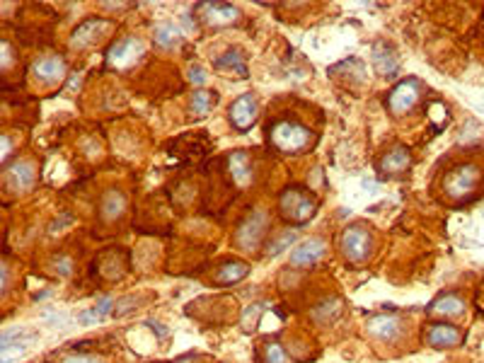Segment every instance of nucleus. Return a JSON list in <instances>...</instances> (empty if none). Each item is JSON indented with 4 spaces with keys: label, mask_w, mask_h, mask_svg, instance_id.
Instances as JSON below:
<instances>
[{
    "label": "nucleus",
    "mask_w": 484,
    "mask_h": 363,
    "mask_svg": "<svg viewBox=\"0 0 484 363\" xmlns=\"http://www.w3.org/2000/svg\"><path fill=\"white\" fill-rule=\"evenodd\" d=\"M279 214L289 223L303 226V223L313 221V216L318 214V201L306 189H301V186H289V189L281 191Z\"/></svg>",
    "instance_id": "obj_1"
},
{
    "label": "nucleus",
    "mask_w": 484,
    "mask_h": 363,
    "mask_svg": "<svg viewBox=\"0 0 484 363\" xmlns=\"http://www.w3.org/2000/svg\"><path fill=\"white\" fill-rule=\"evenodd\" d=\"M269 141L281 153H301L313 145V133L294 121H279L269 131Z\"/></svg>",
    "instance_id": "obj_2"
},
{
    "label": "nucleus",
    "mask_w": 484,
    "mask_h": 363,
    "mask_svg": "<svg viewBox=\"0 0 484 363\" xmlns=\"http://www.w3.org/2000/svg\"><path fill=\"white\" fill-rule=\"evenodd\" d=\"M339 250L351 264H363L373 250V235L366 226L354 223V226L344 228L342 238H339Z\"/></svg>",
    "instance_id": "obj_3"
},
{
    "label": "nucleus",
    "mask_w": 484,
    "mask_h": 363,
    "mask_svg": "<svg viewBox=\"0 0 484 363\" xmlns=\"http://www.w3.org/2000/svg\"><path fill=\"white\" fill-rule=\"evenodd\" d=\"M477 182H480V167L465 162V165H456L443 177V191L451 199H465L472 194Z\"/></svg>",
    "instance_id": "obj_4"
},
{
    "label": "nucleus",
    "mask_w": 484,
    "mask_h": 363,
    "mask_svg": "<svg viewBox=\"0 0 484 363\" xmlns=\"http://www.w3.org/2000/svg\"><path fill=\"white\" fill-rule=\"evenodd\" d=\"M146 53V44L139 36H124V39L114 41L107 48V60H109L114 68H131V65L139 63V58Z\"/></svg>",
    "instance_id": "obj_5"
},
{
    "label": "nucleus",
    "mask_w": 484,
    "mask_h": 363,
    "mask_svg": "<svg viewBox=\"0 0 484 363\" xmlns=\"http://www.w3.org/2000/svg\"><path fill=\"white\" fill-rule=\"evenodd\" d=\"M419 93H421V83L416 80V78H407V80L397 83L395 88L390 90V95H387V109H390L395 117H402V114H407L409 109L416 105Z\"/></svg>",
    "instance_id": "obj_6"
},
{
    "label": "nucleus",
    "mask_w": 484,
    "mask_h": 363,
    "mask_svg": "<svg viewBox=\"0 0 484 363\" xmlns=\"http://www.w3.org/2000/svg\"><path fill=\"white\" fill-rule=\"evenodd\" d=\"M267 223H269L267 211H252V214L240 223V228H237V233H235L237 245H240L244 252H254L262 242Z\"/></svg>",
    "instance_id": "obj_7"
},
{
    "label": "nucleus",
    "mask_w": 484,
    "mask_h": 363,
    "mask_svg": "<svg viewBox=\"0 0 484 363\" xmlns=\"http://www.w3.org/2000/svg\"><path fill=\"white\" fill-rule=\"evenodd\" d=\"M112 32V24L109 20H102V17H90V20L80 22L70 34V46L73 48H85L92 46L97 41L104 39V34Z\"/></svg>",
    "instance_id": "obj_8"
},
{
    "label": "nucleus",
    "mask_w": 484,
    "mask_h": 363,
    "mask_svg": "<svg viewBox=\"0 0 484 363\" xmlns=\"http://www.w3.org/2000/svg\"><path fill=\"white\" fill-rule=\"evenodd\" d=\"M228 119H230V124L235 126L237 131H249V129H252L254 119H257V97L252 93H244V95L237 97V100L230 105Z\"/></svg>",
    "instance_id": "obj_9"
},
{
    "label": "nucleus",
    "mask_w": 484,
    "mask_h": 363,
    "mask_svg": "<svg viewBox=\"0 0 484 363\" xmlns=\"http://www.w3.org/2000/svg\"><path fill=\"white\" fill-rule=\"evenodd\" d=\"M32 75L41 83H58L65 75V63L58 53H49L41 56L32 63Z\"/></svg>",
    "instance_id": "obj_10"
},
{
    "label": "nucleus",
    "mask_w": 484,
    "mask_h": 363,
    "mask_svg": "<svg viewBox=\"0 0 484 363\" xmlns=\"http://www.w3.org/2000/svg\"><path fill=\"white\" fill-rule=\"evenodd\" d=\"M368 332L373 335L375 339H380V342H392L399 330H402V320L397 317V315H387V312H378L373 315V317H368Z\"/></svg>",
    "instance_id": "obj_11"
},
{
    "label": "nucleus",
    "mask_w": 484,
    "mask_h": 363,
    "mask_svg": "<svg viewBox=\"0 0 484 363\" xmlns=\"http://www.w3.org/2000/svg\"><path fill=\"white\" fill-rule=\"evenodd\" d=\"M373 63H375V70H378L382 78H395L399 70V56L387 41L373 44Z\"/></svg>",
    "instance_id": "obj_12"
},
{
    "label": "nucleus",
    "mask_w": 484,
    "mask_h": 363,
    "mask_svg": "<svg viewBox=\"0 0 484 363\" xmlns=\"http://www.w3.org/2000/svg\"><path fill=\"white\" fill-rule=\"evenodd\" d=\"M196 12L201 15V20L208 24H230L240 17V10L235 5L228 3H201Z\"/></svg>",
    "instance_id": "obj_13"
},
{
    "label": "nucleus",
    "mask_w": 484,
    "mask_h": 363,
    "mask_svg": "<svg viewBox=\"0 0 484 363\" xmlns=\"http://www.w3.org/2000/svg\"><path fill=\"white\" fill-rule=\"evenodd\" d=\"M412 162V153L404 145H395L392 150H387L385 155L378 160V172L385 174V177H392V174H399L409 167Z\"/></svg>",
    "instance_id": "obj_14"
},
{
    "label": "nucleus",
    "mask_w": 484,
    "mask_h": 363,
    "mask_svg": "<svg viewBox=\"0 0 484 363\" xmlns=\"http://www.w3.org/2000/svg\"><path fill=\"white\" fill-rule=\"evenodd\" d=\"M426 342L434 349H451L463 342V332L453 325H431L426 327Z\"/></svg>",
    "instance_id": "obj_15"
},
{
    "label": "nucleus",
    "mask_w": 484,
    "mask_h": 363,
    "mask_svg": "<svg viewBox=\"0 0 484 363\" xmlns=\"http://www.w3.org/2000/svg\"><path fill=\"white\" fill-rule=\"evenodd\" d=\"M325 242L322 240H306L301 242V245L294 247V252H291V264L294 266H310L315 262H320L322 257H325Z\"/></svg>",
    "instance_id": "obj_16"
},
{
    "label": "nucleus",
    "mask_w": 484,
    "mask_h": 363,
    "mask_svg": "<svg viewBox=\"0 0 484 363\" xmlns=\"http://www.w3.org/2000/svg\"><path fill=\"white\" fill-rule=\"evenodd\" d=\"M426 312L434 317H456V315L465 312V300L456 293H441L439 298L429 302Z\"/></svg>",
    "instance_id": "obj_17"
},
{
    "label": "nucleus",
    "mask_w": 484,
    "mask_h": 363,
    "mask_svg": "<svg viewBox=\"0 0 484 363\" xmlns=\"http://www.w3.org/2000/svg\"><path fill=\"white\" fill-rule=\"evenodd\" d=\"M34 177H37V169H34V162H29V160H17L8 169V179L17 191L32 189Z\"/></svg>",
    "instance_id": "obj_18"
},
{
    "label": "nucleus",
    "mask_w": 484,
    "mask_h": 363,
    "mask_svg": "<svg viewBox=\"0 0 484 363\" xmlns=\"http://www.w3.org/2000/svg\"><path fill=\"white\" fill-rule=\"evenodd\" d=\"M216 68L228 73V75H247V65H244V53L240 48H228L216 58Z\"/></svg>",
    "instance_id": "obj_19"
},
{
    "label": "nucleus",
    "mask_w": 484,
    "mask_h": 363,
    "mask_svg": "<svg viewBox=\"0 0 484 363\" xmlns=\"http://www.w3.org/2000/svg\"><path fill=\"white\" fill-rule=\"evenodd\" d=\"M124 209H127V194H122L119 189L104 191L102 201H100V214L104 221H117L124 214Z\"/></svg>",
    "instance_id": "obj_20"
},
{
    "label": "nucleus",
    "mask_w": 484,
    "mask_h": 363,
    "mask_svg": "<svg viewBox=\"0 0 484 363\" xmlns=\"http://www.w3.org/2000/svg\"><path fill=\"white\" fill-rule=\"evenodd\" d=\"M247 274H249L247 262H225L216 271V283H220V286H232V283L242 281Z\"/></svg>",
    "instance_id": "obj_21"
},
{
    "label": "nucleus",
    "mask_w": 484,
    "mask_h": 363,
    "mask_svg": "<svg viewBox=\"0 0 484 363\" xmlns=\"http://www.w3.org/2000/svg\"><path fill=\"white\" fill-rule=\"evenodd\" d=\"M228 172L232 174V179L237 184H249L252 179V165H249V157L244 153H230L228 157Z\"/></svg>",
    "instance_id": "obj_22"
},
{
    "label": "nucleus",
    "mask_w": 484,
    "mask_h": 363,
    "mask_svg": "<svg viewBox=\"0 0 484 363\" xmlns=\"http://www.w3.org/2000/svg\"><path fill=\"white\" fill-rule=\"evenodd\" d=\"M267 305L264 302H252V305H247L240 315V325H242V332L244 335H254L257 327L262 322V315H264Z\"/></svg>",
    "instance_id": "obj_23"
},
{
    "label": "nucleus",
    "mask_w": 484,
    "mask_h": 363,
    "mask_svg": "<svg viewBox=\"0 0 484 363\" xmlns=\"http://www.w3.org/2000/svg\"><path fill=\"white\" fill-rule=\"evenodd\" d=\"M339 310H342V300L339 298H327L325 302H320V305L313 307V320L320 325L325 322H332L334 317H339Z\"/></svg>",
    "instance_id": "obj_24"
},
{
    "label": "nucleus",
    "mask_w": 484,
    "mask_h": 363,
    "mask_svg": "<svg viewBox=\"0 0 484 363\" xmlns=\"http://www.w3.org/2000/svg\"><path fill=\"white\" fill-rule=\"evenodd\" d=\"M107 312H112V298L102 295L92 310L80 312L77 315V320H80V325H95V322H102V320L107 317Z\"/></svg>",
    "instance_id": "obj_25"
},
{
    "label": "nucleus",
    "mask_w": 484,
    "mask_h": 363,
    "mask_svg": "<svg viewBox=\"0 0 484 363\" xmlns=\"http://www.w3.org/2000/svg\"><path fill=\"white\" fill-rule=\"evenodd\" d=\"M216 105V95L208 93V90H199V93L191 95L189 102V112L196 114V117H204V114L211 112V107Z\"/></svg>",
    "instance_id": "obj_26"
},
{
    "label": "nucleus",
    "mask_w": 484,
    "mask_h": 363,
    "mask_svg": "<svg viewBox=\"0 0 484 363\" xmlns=\"http://www.w3.org/2000/svg\"><path fill=\"white\" fill-rule=\"evenodd\" d=\"M179 41H182V32H179V27H175V24H160V27L155 29V44L158 46L172 48L177 46Z\"/></svg>",
    "instance_id": "obj_27"
},
{
    "label": "nucleus",
    "mask_w": 484,
    "mask_h": 363,
    "mask_svg": "<svg viewBox=\"0 0 484 363\" xmlns=\"http://www.w3.org/2000/svg\"><path fill=\"white\" fill-rule=\"evenodd\" d=\"M296 238H298V233H296V230H286V233H281L279 238H274L271 242H269L267 254H269V257H276V254L284 252L289 245H294Z\"/></svg>",
    "instance_id": "obj_28"
},
{
    "label": "nucleus",
    "mask_w": 484,
    "mask_h": 363,
    "mask_svg": "<svg viewBox=\"0 0 484 363\" xmlns=\"http://www.w3.org/2000/svg\"><path fill=\"white\" fill-rule=\"evenodd\" d=\"M289 356H286V349L281 347L279 342H269L264 347V363H286Z\"/></svg>",
    "instance_id": "obj_29"
},
{
    "label": "nucleus",
    "mask_w": 484,
    "mask_h": 363,
    "mask_svg": "<svg viewBox=\"0 0 484 363\" xmlns=\"http://www.w3.org/2000/svg\"><path fill=\"white\" fill-rule=\"evenodd\" d=\"M187 75H189V80L194 85H204L206 83V70L201 68V65H191Z\"/></svg>",
    "instance_id": "obj_30"
},
{
    "label": "nucleus",
    "mask_w": 484,
    "mask_h": 363,
    "mask_svg": "<svg viewBox=\"0 0 484 363\" xmlns=\"http://www.w3.org/2000/svg\"><path fill=\"white\" fill-rule=\"evenodd\" d=\"M56 269L61 271V276H70V271H73V264H70V259L68 257H61L56 262Z\"/></svg>",
    "instance_id": "obj_31"
},
{
    "label": "nucleus",
    "mask_w": 484,
    "mask_h": 363,
    "mask_svg": "<svg viewBox=\"0 0 484 363\" xmlns=\"http://www.w3.org/2000/svg\"><path fill=\"white\" fill-rule=\"evenodd\" d=\"M63 363H104V361L95 359V356H68Z\"/></svg>",
    "instance_id": "obj_32"
},
{
    "label": "nucleus",
    "mask_w": 484,
    "mask_h": 363,
    "mask_svg": "<svg viewBox=\"0 0 484 363\" xmlns=\"http://www.w3.org/2000/svg\"><path fill=\"white\" fill-rule=\"evenodd\" d=\"M0 48H3V68H8V63H13V51H10L8 41H3Z\"/></svg>",
    "instance_id": "obj_33"
},
{
    "label": "nucleus",
    "mask_w": 484,
    "mask_h": 363,
    "mask_svg": "<svg viewBox=\"0 0 484 363\" xmlns=\"http://www.w3.org/2000/svg\"><path fill=\"white\" fill-rule=\"evenodd\" d=\"M8 150H10V141H8V136H3V162L8 160Z\"/></svg>",
    "instance_id": "obj_34"
},
{
    "label": "nucleus",
    "mask_w": 484,
    "mask_h": 363,
    "mask_svg": "<svg viewBox=\"0 0 484 363\" xmlns=\"http://www.w3.org/2000/svg\"><path fill=\"white\" fill-rule=\"evenodd\" d=\"M8 288V266L3 264V290Z\"/></svg>",
    "instance_id": "obj_35"
},
{
    "label": "nucleus",
    "mask_w": 484,
    "mask_h": 363,
    "mask_svg": "<svg viewBox=\"0 0 484 363\" xmlns=\"http://www.w3.org/2000/svg\"><path fill=\"white\" fill-rule=\"evenodd\" d=\"M363 186H366V189H375V186H378V184H375L373 179H363Z\"/></svg>",
    "instance_id": "obj_36"
}]
</instances>
